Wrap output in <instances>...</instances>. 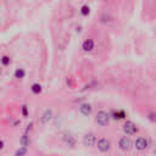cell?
Here are the masks:
<instances>
[{
  "mask_svg": "<svg viewBox=\"0 0 156 156\" xmlns=\"http://www.w3.org/2000/svg\"><path fill=\"white\" fill-rule=\"evenodd\" d=\"M94 119H95V123H96L98 126H100V127H106V126H108L110 122H111V116H110V112H107V111H105V110H100V111L96 112Z\"/></svg>",
  "mask_w": 156,
  "mask_h": 156,
  "instance_id": "obj_1",
  "label": "cell"
},
{
  "mask_svg": "<svg viewBox=\"0 0 156 156\" xmlns=\"http://www.w3.org/2000/svg\"><path fill=\"white\" fill-rule=\"evenodd\" d=\"M32 128H33V122H30V123L27 126V128H26V133H29V132L32 130Z\"/></svg>",
  "mask_w": 156,
  "mask_h": 156,
  "instance_id": "obj_20",
  "label": "cell"
},
{
  "mask_svg": "<svg viewBox=\"0 0 156 156\" xmlns=\"http://www.w3.org/2000/svg\"><path fill=\"white\" fill-rule=\"evenodd\" d=\"M27 151H28V147L20 145V147H17V149H16V151H15V155H13V156H26V155H27Z\"/></svg>",
  "mask_w": 156,
  "mask_h": 156,
  "instance_id": "obj_17",
  "label": "cell"
},
{
  "mask_svg": "<svg viewBox=\"0 0 156 156\" xmlns=\"http://www.w3.org/2000/svg\"><path fill=\"white\" fill-rule=\"evenodd\" d=\"M0 1H1V0H0Z\"/></svg>",
  "mask_w": 156,
  "mask_h": 156,
  "instance_id": "obj_24",
  "label": "cell"
},
{
  "mask_svg": "<svg viewBox=\"0 0 156 156\" xmlns=\"http://www.w3.org/2000/svg\"><path fill=\"white\" fill-rule=\"evenodd\" d=\"M78 112L82 116H84V117H89L93 113V106H91V104H89V102H82L78 106Z\"/></svg>",
  "mask_w": 156,
  "mask_h": 156,
  "instance_id": "obj_7",
  "label": "cell"
},
{
  "mask_svg": "<svg viewBox=\"0 0 156 156\" xmlns=\"http://www.w3.org/2000/svg\"><path fill=\"white\" fill-rule=\"evenodd\" d=\"M82 50L84 52H91L94 49H95V40L93 38H85L83 41H82V45H80Z\"/></svg>",
  "mask_w": 156,
  "mask_h": 156,
  "instance_id": "obj_6",
  "label": "cell"
},
{
  "mask_svg": "<svg viewBox=\"0 0 156 156\" xmlns=\"http://www.w3.org/2000/svg\"><path fill=\"white\" fill-rule=\"evenodd\" d=\"M26 76H27V71H26L23 67H17V68L13 71V78H16L17 80L24 79Z\"/></svg>",
  "mask_w": 156,
  "mask_h": 156,
  "instance_id": "obj_12",
  "label": "cell"
},
{
  "mask_svg": "<svg viewBox=\"0 0 156 156\" xmlns=\"http://www.w3.org/2000/svg\"><path fill=\"white\" fill-rule=\"evenodd\" d=\"M96 140H98V138H96V135H95L94 133H85V134L83 135L82 143H83V145L87 146V147H93V146H95Z\"/></svg>",
  "mask_w": 156,
  "mask_h": 156,
  "instance_id": "obj_5",
  "label": "cell"
},
{
  "mask_svg": "<svg viewBox=\"0 0 156 156\" xmlns=\"http://www.w3.org/2000/svg\"><path fill=\"white\" fill-rule=\"evenodd\" d=\"M12 60H11V56L10 55H1L0 56V66L1 67H9L11 65Z\"/></svg>",
  "mask_w": 156,
  "mask_h": 156,
  "instance_id": "obj_15",
  "label": "cell"
},
{
  "mask_svg": "<svg viewBox=\"0 0 156 156\" xmlns=\"http://www.w3.org/2000/svg\"><path fill=\"white\" fill-rule=\"evenodd\" d=\"M20 145L26 146V147H28V146L30 145V138H29L28 133H24V134L20 138Z\"/></svg>",
  "mask_w": 156,
  "mask_h": 156,
  "instance_id": "obj_16",
  "label": "cell"
},
{
  "mask_svg": "<svg viewBox=\"0 0 156 156\" xmlns=\"http://www.w3.org/2000/svg\"><path fill=\"white\" fill-rule=\"evenodd\" d=\"M147 146H149L147 139L144 138V136H139V138H136L135 141H134V147H135L136 150H139V151H144Z\"/></svg>",
  "mask_w": 156,
  "mask_h": 156,
  "instance_id": "obj_9",
  "label": "cell"
},
{
  "mask_svg": "<svg viewBox=\"0 0 156 156\" xmlns=\"http://www.w3.org/2000/svg\"><path fill=\"white\" fill-rule=\"evenodd\" d=\"M122 130H123L124 135L130 136V135H135L139 129H138V127H136V124H135L134 122H132V121H126V122L123 123Z\"/></svg>",
  "mask_w": 156,
  "mask_h": 156,
  "instance_id": "obj_2",
  "label": "cell"
},
{
  "mask_svg": "<svg viewBox=\"0 0 156 156\" xmlns=\"http://www.w3.org/2000/svg\"><path fill=\"white\" fill-rule=\"evenodd\" d=\"M62 140H63V143L67 145V146H69V147H73V146H76V138L72 135V134H69V133H63V135H62Z\"/></svg>",
  "mask_w": 156,
  "mask_h": 156,
  "instance_id": "obj_11",
  "label": "cell"
},
{
  "mask_svg": "<svg viewBox=\"0 0 156 156\" xmlns=\"http://www.w3.org/2000/svg\"><path fill=\"white\" fill-rule=\"evenodd\" d=\"M95 146L98 147V150H99L100 152L106 154V152H108V151L111 150V141H110L107 138H104V136H102V138H100V139L96 140Z\"/></svg>",
  "mask_w": 156,
  "mask_h": 156,
  "instance_id": "obj_3",
  "label": "cell"
},
{
  "mask_svg": "<svg viewBox=\"0 0 156 156\" xmlns=\"http://www.w3.org/2000/svg\"><path fill=\"white\" fill-rule=\"evenodd\" d=\"M4 147H5V141H4L2 139H0V151H1Z\"/></svg>",
  "mask_w": 156,
  "mask_h": 156,
  "instance_id": "obj_21",
  "label": "cell"
},
{
  "mask_svg": "<svg viewBox=\"0 0 156 156\" xmlns=\"http://www.w3.org/2000/svg\"><path fill=\"white\" fill-rule=\"evenodd\" d=\"M29 89H30V93H32L33 95H40V94L43 93V85H41L40 83H38V82L33 83Z\"/></svg>",
  "mask_w": 156,
  "mask_h": 156,
  "instance_id": "obj_14",
  "label": "cell"
},
{
  "mask_svg": "<svg viewBox=\"0 0 156 156\" xmlns=\"http://www.w3.org/2000/svg\"><path fill=\"white\" fill-rule=\"evenodd\" d=\"M102 1H107V0H102Z\"/></svg>",
  "mask_w": 156,
  "mask_h": 156,
  "instance_id": "obj_23",
  "label": "cell"
},
{
  "mask_svg": "<svg viewBox=\"0 0 156 156\" xmlns=\"http://www.w3.org/2000/svg\"><path fill=\"white\" fill-rule=\"evenodd\" d=\"M118 149L122 150V151H129L133 146V141L132 139L128 136V135H124V136H121L118 139Z\"/></svg>",
  "mask_w": 156,
  "mask_h": 156,
  "instance_id": "obj_4",
  "label": "cell"
},
{
  "mask_svg": "<svg viewBox=\"0 0 156 156\" xmlns=\"http://www.w3.org/2000/svg\"><path fill=\"white\" fill-rule=\"evenodd\" d=\"M21 116H22L23 118H27V117L29 116V107H28L26 104H23V105L21 106Z\"/></svg>",
  "mask_w": 156,
  "mask_h": 156,
  "instance_id": "obj_18",
  "label": "cell"
},
{
  "mask_svg": "<svg viewBox=\"0 0 156 156\" xmlns=\"http://www.w3.org/2000/svg\"><path fill=\"white\" fill-rule=\"evenodd\" d=\"M147 118L151 122H156V112H149L147 113Z\"/></svg>",
  "mask_w": 156,
  "mask_h": 156,
  "instance_id": "obj_19",
  "label": "cell"
},
{
  "mask_svg": "<svg viewBox=\"0 0 156 156\" xmlns=\"http://www.w3.org/2000/svg\"><path fill=\"white\" fill-rule=\"evenodd\" d=\"M110 116H111V119H115V121H121L127 117V115L123 110H112L110 112Z\"/></svg>",
  "mask_w": 156,
  "mask_h": 156,
  "instance_id": "obj_10",
  "label": "cell"
},
{
  "mask_svg": "<svg viewBox=\"0 0 156 156\" xmlns=\"http://www.w3.org/2000/svg\"><path fill=\"white\" fill-rule=\"evenodd\" d=\"M79 13H80L82 17L87 18V17H89L90 13H91V7H90L88 4H84V5H82V6L79 7Z\"/></svg>",
  "mask_w": 156,
  "mask_h": 156,
  "instance_id": "obj_13",
  "label": "cell"
},
{
  "mask_svg": "<svg viewBox=\"0 0 156 156\" xmlns=\"http://www.w3.org/2000/svg\"><path fill=\"white\" fill-rule=\"evenodd\" d=\"M52 117H54L52 110L51 108H45L43 111V113L40 115V117H39V123L40 124H46L52 119Z\"/></svg>",
  "mask_w": 156,
  "mask_h": 156,
  "instance_id": "obj_8",
  "label": "cell"
},
{
  "mask_svg": "<svg viewBox=\"0 0 156 156\" xmlns=\"http://www.w3.org/2000/svg\"><path fill=\"white\" fill-rule=\"evenodd\" d=\"M0 74H1V66H0Z\"/></svg>",
  "mask_w": 156,
  "mask_h": 156,
  "instance_id": "obj_22",
  "label": "cell"
}]
</instances>
